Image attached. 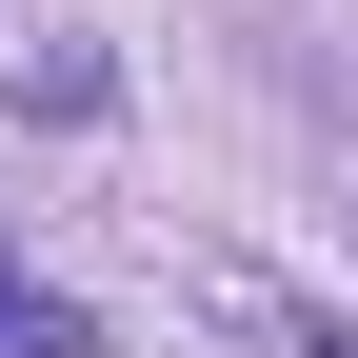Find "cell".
Here are the masks:
<instances>
[{"label":"cell","mask_w":358,"mask_h":358,"mask_svg":"<svg viewBox=\"0 0 358 358\" xmlns=\"http://www.w3.org/2000/svg\"><path fill=\"white\" fill-rule=\"evenodd\" d=\"M299 358H358V338H299Z\"/></svg>","instance_id":"1"}]
</instances>
